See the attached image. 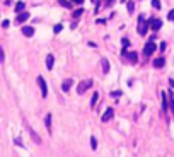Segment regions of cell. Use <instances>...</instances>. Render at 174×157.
Listing matches in <instances>:
<instances>
[{"mask_svg": "<svg viewBox=\"0 0 174 157\" xmlns=\"http://www.w3.org/2000/svg\"><path fill=\"white\" fill-rule=\"evenodd\" d=\"M31 16H29V12H19V16H17V19H16V22H19V24H22V22H26V20L29 19Z\"/></svg>", "mask_w": 174, "mask_h": 157, "instance_id": "obj_9", "label": "cell"}, {"mask_svg": "<svg viewBox=\"0 0 174 157\" xmlns=\"http://www.w3.org/2000/svg\"><path fill=\"white\" fill-rule=\"evenodd\" d=\"M82 14H84V9H77V10H74V14H72V17H74V19H78V17H80Z\"/></svg>", "mask_w": 174, "mask_h": 157, "instance_id": "obj_19", "label": "cell"}, {"mask_svg": "<svg viewBox=\"0 0 174 157\" xmlns=\"http://www.w3.org/2000/svg\"><path fill=\"white\" fill-rule=\"evenodd\" d=\"M91 99H92V101H91V108H94V106H96V102H97V99H99V94H97V92H94Z\"/></svg>", "mask_w": 174, "mask_h": 157, "instance_id": "obj_20", "label": "cell"}, {"mask_svg": "<svg viewBox=\"0 0 174 157\" xmlns=\"http://www.w3.org/2000/svg\"><path fill=\"white\" fill-rule=\"evenodd\" d=\"M26 130H27V132H29V133H31V138H33V140H34V143H36V145H39V143H41V138H39L38 135H36V132H34V130H33V126H31V125H29V123H26Z\"/></svg>", "mask_w": 174, "mask_h": 157, "instance_id": "obj_6", "label": "cell"}, {"mask_svg": "<svg viewBox=\"0 0 174 157\" xmlns=\"http://www.w3.org/2000/svg\"><path fill=\"white\" fill-rule=\"evenodd\" d=\"M152 7L159 10V9H160V2H159V0H152Z\"/></svg>", "mask_w": 174, "mask_h": 157, "instance_id": "obj_25", "label": "cell"}, {"mask_svg": "<svg viewBox=\"0 0 174 157\" xmlns=\"http://www.w3.org/2000/svg\"><path fill=\"white\" fill-rule=\"evenodd\" d=\"M136 31H138V34H140V36H145V34H147V31H149V20L145 19L143 16H140V17H138V27H136Z\"/></svg>", "mask_w": 174, "mask_h": 157, "instance_id": "obj_1", "label": "cell"}, {"mask_svg": "<svg viewBox=\"0 0 174 157\" xmlns=\"http://www.w3.org/2000/svg\"><path fill=\"white\" fill-rule=\"evenodd\" d=\"M58 3H60V5H61V7H65V9H72V3H70V2H68V0H60V2H58Z\"/></svg>", "mask_w": 174, "mask_h": 157, "instance_id": "obj_18", "label": "cell"}, {"mask_svg": "<svg viewBox=\"0 0 174 157\" xmlns=\"http://www.w3.org/2000/svg\"><path fill=\"white\" fill-rule=\"evenodd\" d=\"M155 50H157V44H155L154 41H149V43L145 44V48H143V55H145V57H150Z\"/></svg>", "mask_w": 174, "mask_h": 157, "instance_id": "obj_3", "label": "cell"}, {"mask_svg": "<svg viewBox=\"0 0 174 157\" xmlns=\"http://www.w3.org/2000/svg\"><path fill=\"white\" fill-rule=\"evenodd\" d=\"M36 80H38V85H39V89H41V94H43V98H46V96H48V87H46V80H44L43 77H38Z\"/></svg>", "mask_w": 174, "mask_h": 157, "instance_id": "obj_4", "label": "cell"}, {"mask_svg": "<svg viewBox=\"0 0 174 157\" xmlns=\"http://www.w3.org/2000/svg\"><path fill=\"white\" fill-rule=\"evenodd\" d=\"M24 9H26V3H24V2H17V5H16V12L19 14V12H22Z\"/></svg>", "mask_w": 174, "mask_h": 157, "instance_id": "obj_16", "label": "cell"}, {"mask_svg": "<svg viewBox=\"0 0 174 157\" xmlns=\"http://www.w3.org/2000/svg\"><path fill=\"white\" fill-rule=\"evenodd\" d=\"M121 2H126V0H121Z\"/></svg>", "mask_w": 174, "mask_h": 157, "instance_id": "obj_35", "label": "cell"}, {"mask_svg": "<svg viewBox=\"0 0 174 157\" xmlns=\"http://www.w3.org/2000/svg\"><path fill=\"white\" fill-rule=\"evenodd\" d=\"M121 44H123V50H126V48L130 46V41H128L126 38H123V39H121Z\"/></svg>", "mask_w": 174, "mask_h": 157, "instance_id": "obj_23", "label": "cell"}, {"mask_svg": "<svg viewBox=\"0 0 174 157\" xmlns=\"http://www.w3.org/2000/svg\"><path fill=\"white\" fill-rule=\"evenodd\" d=\"M164 65H166V60L162 58V57H160V58H155V60H154V67H155V68H162Z\"/></svg>", "mask_w": 174, "mask_h": 157, "instance_id": "obj_14", "label": "cell"}, {"mask_svg": "<svg viewBox=\"0 0 174 157\" xmlns=\"http://www.w3.org/2000/svg\"><path fill=\"white\" fill-rule=\"evenodd\" d=\"M162 109L167 111V96H166V92H162Z\"/></svg>", "mask_w": 174, "mask_h": 157, "instance_id": "obj_17", "label": "cell"}, {"mask_svg": "<svg viewBox=\"0 0 174 157\" xmlns=\"http://www.w3.org/2000/svg\"><path fill=\"white\" fill-rule=\"evenodd\" d=\"M108 2H113V0H108Z\"/></svg>", "mask_w": 174, "mask_h": 157, "instance_id": "obj_34", "label": "cell"}, {"mask_svg": "<svg viewBox=\"0 0 174 157\" xmlns=\"http://www.w3.org/2000/svg\"><path fill=\"white\" fill-rule=\"evenodd\" d=\"M9 24H10L9 20H3V22H2V27H3V29H7V27H9Z\"/></svg>", "mask_w": 174, "mask_h": 157, "instance_id": "obj_30", "label": "cell"}, {"mask_svg": "<svg viewBox=\"0 0 174 157\" xmlns=\"http://www.w3.org/2000/svg\"><path fill=\"white\" fill-rule=\"evenodd\" d=\"M44 125H46V130H48V133L51 135V115L48 113L46 118H44Z\"/></svg>", "mask_w": 174, "mask_h": 157, "instance_id": "obj_13", "label": "cell"}, {"mask_svg": "<svg viewBox=\"0 0 174 157\" xmlns=\"http://www.w3.org/2000/svg\"><path fill=\"white\" fill-rule=\"evenodd\" d=\"M92 3L96 5V9H97V7H99V0H92Z\"/></svg>", "mask_w": 174, "mask_h": 157, "instance_id": "obj_31", "label": "cell"}, {"mask_svg": "<svg viewBox=\"0 0 174 157\" xmlns=\"http://www.w3.org/2000/svg\"><path fill=\"white\" fill-rule=\"evenodd\" d=\"M111 96H113V98H119V96H121V92H119V91H113V92H111Z\"/></svg>", "mask_w": 174, "mask_h": 157, "instance_id": "obj_29", "label": "cell"}, {"mask_svg": "<svg viewBox=\"0 0 174 157\" xmlns=\"http://www.w3.org/2000/svg\"><path fill=\"white\" fill-rule=\"evenodd\" d=\"M61 29H63V26H61V24H57V26L53 27V31H55V34H58V33H60Z\"/></svg>", "mask_w": 174, "mask_h": 157, "instance_id": "obj_26", "label": "cell"}, {"mask_svg": "<svg viewBox=\"0 0 174 157\" xmlns=\"http://www.w3.org/2000/svg\"><path fill=\"white\" fill-rule=\"evenodd\" d=\"M91 87H92V80H84V82H80L77 85V92L82 96V94H84L87 89H91Z\"/></svg>", "mask_w": 174, "mask_h": 157, "instance_id": "obj_2", "label": "cell"}, {"mask_svg": "<svg viewBox=\"0 0 174 157\" xmlns=\"http://www.w3.org/2000/svg\"><path fill=\"white\" fill-rule=\"evenodd\" d=\"M113 116H115V111H113V108H109V109H106V111H104V115L101 116V121H104V123H106V121H109Z\"/></svg>", "mask_w": 174, "mask_h": 157, "instance_id": "obj_8", "label": "cell"}, {"mask_svg": "<svg viewBox=\"0 0 174 157\" xmlns=\"http://www.w3.org/2000/svg\"><path fill=\"white\" fill-rule=\"evenodd\" d=\"M53 61H55V57H53V55H48V57H46V68H48V70L53 68Z\"/></svg>", "mask_w": 174, "mask_h": 157, "instance_id": "obj_15", "label": "cell"}, {"mask_svg": "<svg viewBox=\"0 0 174 157\" xmlns=\"http://www.w3.org/2000/svg\"><path fill=\"white\" fill-rule=\"evenodd\" d=\"M72 2H75V3H84V0H72Z\"/></svg>", "mask_w": 174, "mask_h": 157, "instance_id": "obj_33", "label": "cell"}, {"mask_svg": "<svg viewBox=\"0 0 174 157\" xmlns=\"http://www.w3.org/2000/svg\"><path fill=\"white\" fill-rule=\"evenodd\" d=\"M169 104H171V111H173V116H174V98H173V94H169Z\"/></svg>", "mask_w": 174, "mask_h": 157, "instance_id": "obj_22", "label": "cell"}, {"mask_svg": "<svg viewBox=\"0 0 174 157\" xmlns=\"http://www.w3.org/2000/svg\"><path fill=\"white\" fill-rule=\"evenodd\" d=\"M123 57L130 60V63H136V61H138V55H136V51H130V53H128L126 50H123Z\"/></svg>", "mask_w": 174, "mask_h": 157, "instance_id": "obj_5", "label": "cell"}, {"mask_svg": "<svg viewBox=\"0 0 174 157\" xmlns=\"http://www.w3.org/2000/svg\"><path fill=\"white\" fill-rule=\"evenodd\" d=\"M169 85H171V87H174V78H171V80H169Z\"/></svg>", "mask_w": 174, "mask_h": 157, "instance_id": "obj_32", "label": "cell"}, {"mask_svg": "<svg viewBox=\"0 0 174 157\" xmlns=\"http://www.w3.org/2000/svg\"><path fill=\"white\" fill-rule=\"evenodd\" d=\"M101 67H102V74H109V61L106 58L101 60Z\"/></svg>", "mask_w": 174, "mask_h": 157, "instance_id": "obj_12", "label": "cell"}, {"mask_svg": "<svg viewBox=\"0 0 174 157\" xmlns=\"http://www.w3.org/2000/svg\"><path fill=\"white\" fill-rule=\"evenodd\" d=\"M149 26L152 27V31H159L162 27V20L160 19H150L149 20Z\"/></svg>", "mask_w": 174, "mask_h": 157, "instance_id": "obj_7", "label": "cell"}, {"mask_svg": "<svg viewBox=\"0 0 174 157\" xmlns=\"http://www.w3.org/2000/svg\"><path fill=\"white\" fill-rule=\"evenodd\" d=\"M22 34H24L26 38H31V36L34 34V27H31V26H24V27H22Z\"/></svg>", "mask_w": 174, "mask_h": 157, "instance_id": "obj_10", "label": "cell"}, {"mask_svg": "<svg viewBox=\"0 0 174 157\" xmlns=\"http://www.w3.org/2000/svg\"><path fill=\"white\" fill-rule=\"evenodd\" d=\"M167 19H169V20H174V10H169V14H167Z\"/></svg>", "mask_w": 174, "mask_h": 157, "instance_id": "obj_27", "label": "cell"}, {"mask_svg": "<svg viewBox=\"0 0 174 157\" xmlns=\"http://www.w3.org/2000/svg\"><path fill=\"white\" fill-rule=\"evenodd\" d=\"M91 147L96 150V147H97V140H96V137H91Z\"/></svg>", "mask_w": 174, "mask_h": 157, "instance_id": "obj_24", "label": "cell"}, {"mask_svg": "<svg viewBox=\"0 0 174 157\" xmlns=\"http://www.w3.org/2000/svg\"><path fill=\"white\" fill-rule=\"evenodd\" d=\"M72 84H74V80H72V78L63 80V84H61V91H63V92H68V91H70V87H72Z\"/></svg>", "mask_w": 174, "mask_h": 157, "instance_id": "obj_11", "label": "cell"}, {"mask_svg": "<svg viewBox=\"0 0 174 157\" xmlns=\"http://www.w3.org/2000/svg\"><path fill=\"white\" fill-rule=\"evenodd\" d=\"M126 3H128V5H126V7H128V12L133 14V10H135V2H126Z\"/></svg>", "mask_w": 174, "mask_h": 157, "instance_id": "obj_21", "label": "cell"}, {"mask_svg": "<svg viewBox=\"0 0 174 157\" xmlns=\"http://www.w3.org/2000/svg\"><path fill=\"white\" fill-rule=\"evenodd\" d=\"M3 60H5V55H3V50L0 48V63H3Z\"/></svg>", "mask_w": 174, "mask_h": 157, "instance_id": "obj_28", "label": "cell"}]
</instances>
